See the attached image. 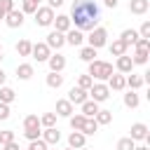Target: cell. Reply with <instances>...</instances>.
<instances>
[{"label":"cell","mask_w":150,"mask_h":150,"mask_svg":"<svg viewBox=\"0 0 150 150\" xmlns=\"http://www.w3.org/2000/svg\"><path fill=\"white\" fill-rule=\"evenodd\" d=\"M70 23L77 28V30H91L98 26V19H101V9L94 0H75L73 7H70V14H68Z\"/></svg>","instance_id":"cell-1"},{"label":"cell","mask_w":150,"mask_h":150,"mask_svg":"<svg viewBox=\"0 0 150 150\" xmlns=\"http://www.w3.org/2000/svg\"><path fill=\"white\" fill-rule=\"evenodd\" d=\"M112 73H115V70H112V63L101 61V59L89 61V70H87V75H89L91 80H96V82H105Z\"/></svg>","instance_id":"cell-2"},{"label":"cell","mask_w":150,"mask_h":150,"mask_svg":"<svg viewBox=\"0 0 150 150\" xmlns=\"http://www.w3.org/2000/svg\"><path fill=\"white\" fill-rule=\"evenodd\" d=\"M105 42H108V30L103 26H96V28L89 30V38H87V45L89 47L101 49V47H105Z\"/></svg>","instance_id":"cell-3"},{"label":"cell","mask_w":150,"mask_h":150,"mask_svg":"<svg viewBox=\"0 0 150 150\" xmlns=\"http://www.w3.org/2000/svg\"><path fill=\"white\" fill-rule=\"evenodd\" d=\"M108 96H110V89H108L105 82H94V84L89 87V98H91V101L103 103V101H108Z\"/></svg>","instance_id":"cell-4"},{"label":"cell","mask_w":150,"mask_h":150,"mask_svg":"<svg viewBox=\"0 0 150 150\" xmlns=\"http://www.w3.org/2000/svg\"><path fill=\"white\" fill-rule=\"evenodd\" d=\"M33 16H35V23H38V26L47 28V26H52V21H54V16H56V14H54V9H52V7H47V5H45V7H38Z\"/></svg>","instance_id":"cell-5"},{"label":"cell","mask_w":150,"mask_h":150,"mask_svg":"<svg viewBox=\"0 0 150 150\" xmlns=\"http://www.w3.org/2000/svg\"><path fill=\"white\" fill-rule=\"evenodd\" d=\"M23 16H26V14H23L21 9H12V12H7V14H5V19H2V21H5L9 28H21V26H23Z\"/></svg>","instance_id":"cell-6"},{"label":"cell","mask_w":150,"mask_h":150,"mask_svg":"<svg viewBox=\"0 0 150 150\" xmlns=\"http://www.w3.org/2000/svg\"><path fill=\"white\" fill-rule=\"evenodd\" d=\"M49 54H52V49L47 47V42H35L33 45V49H30V56L40 63V61H47L49 59Z\"/></svg>","instance_id":"cell-7"},{"label":"cell","mask_w":150,"mask_h":150,"mask_svg":"<svg viewBox=\"0 0 150 150\" xmlns=\"http://www.w3.org/2000/svg\"><path fill=\"white\" fill-rule=\"evenodd\" d=\"M89 98V91L87 89H82V87H70V91H68V101L73 103V105H80V103H84Z\"/></svg>","instance_id":"cell-8"},{"label":"cell","mask_w":150,"mask_h":150,"mask_svg":"<svg viewBox=\"0 0 150 150\" xmlns=\"http://www.w3.org/2000/svg\"><path fill=\"white\" fill-rule=\"evenodd\" d=\"M45 42H47V47H49V49H56V52H59V49L66 45V33L52 30V33L47 35V40H45Z\"/></svg>","instance_id":"cell-9"},{"label":"cell","mask_w":150,"mask_h":150,"mask_svg":"<svg viewBox=\"0 0 150 150\" xmlns=\"http://www.w3.org/2000/svg\"><path fill=\"white\" fill-rule=\"evenodd\" d=\"M40 138H42L47 145H56V143L61 141V131H59L56 127H47V129H42Z\"/></svg>","instance_id":"cell-10"},{"label":"cell","mask_w":150,"mask_h":150,"mask_svg":"<svg viewBox=\"0 0 150 150\" xmlns=\"http://www.w3.org/2000/svg\"><path fill=\"white\" fill-rule=\"evenodd\" d=\"M47 63H49V70L52 73H61L63 68H66V56L63 54H49V59H47Z\"/></svg>","instance_id":"cell-11"},{"label":"cell","mask_w":150,"mask_h":150,"mask_svg":"<svg viewBox=\"0 0 150 150\" xmlns=\"http://www.w3.org/2000/svg\"><path fill=\"white\" fill-rule=\"evenodd\" d=\"M115 68H117V73H122V75H129V73L134 70V61H131V56H127V54L117 56V61H115Z\"/></svg>","instance_id":"cell-12"},{"label":"cell","mask_w":150,"mask_h":150,"mask_svg":"<svg viewBox=\"0 0 150 150\" xmlns=\"http://www.w3.org/2000/svg\"><path fill=\"white\" fill-rule=\"evenodd\" d=\"M52 26H54V30H59V33H66V30H70V28H73V23H70L68 14H56V16H54V21H52Z\"/></svg>","instance_id":"cell-13"},{"label":"cell","mask_w":150,"mask_h":150,"mask_svg":"<svg viewBox=\"0 0 150 150\" xmlns=\"http://www.w3.org/2000/svg\"><path fill=\"white\" fill-rule=\"evenodd\" d=\"M105 82H108V89H110V91H122V89H127V84H124V75H122V73H112Z\"/></svg>","instance_id":"cell-14"},{"label":"cell","mask_w":150,"mask_h":150,"mask_svg":"<svg viewBox=\"0 0 150 150\" xmlns=\"http://www.w3.org/2000/svg\"><path fill=\"white\" fill-rule=\"evenodd\" d=\"M73 112H75V108H73V103L68 98H59L56 101V117H70Z\"/></svg>","instance_id":"cell-15"},{"label":"cell","mask_w":150,"mask_h":150,"mask_svg":"<svg viewBox=\"0 0 150 150\" xmlns=\"http://www.w3.org/2000/svg\"><path fill=\"white\" fill-rule=\"evenodd\" d=\"M129 138H134V141H145V138H148V124H143V122H134V124H131V134H129Z\"/></svg>","instance_id":"cell-16"},{"label":"cell","mask_w":150,"mask_h":150,"mask_svg":"<svg viewBox=\"0 0 150 150\" xmlns=\"http://www.w3.org/2000/svg\"><path fill=\"white\" fill-rule=\"evenodd\" d=\"M148 9H150V0H131L129 2V12L136 16H143Z\"/></svg>","instance_id":"cell-17"},{"label":"cell","mask_w":150,"mask_h":150,"mask_svg":"<svg viewBox=\"0 0 150 150\" xmlns=\"http://www.w3.org/2000/svg\"><path fill=\"white\" fill-rule=\"evenodd\" d=\"M66 42L73 45V47H80L84 42V33L77 30V28H70V30H66Z\"/></svg>","instance_id":"cell-18"},{"label":"cell","mask_w":150,"mask_h":150,"mask_svg":"<svg viewBox=\"0 0 150 150\" xmlns=\"http://www.w3.org/2000/svg\"><path fill=\"white\" fill-rule=\"evenodd\" d=\"M124 84H127L129 89H141V87L145 84V80H143V75H136V73L131 70V75H124Z\"/></svg>","instance_id":"cell-19"},{"label":"cell","mask_w":150,"mask_h":150,"mask_svg":"<svg viewBox=\"0 0 150 150\" xmlns=\"http://www.w3.org/2000/svg\"><path fill=\"white\" fill-rule=\"evenodd\" d=\"M84 143H87V136H84L82 131H73V134L68 136V145H70V148H75V150L84 148Z\"/></svg>","instance_id":"cell-20"},{"label":"cell","mask_w":150,"mask_h":150,"mask_svg":"<svg viewBox=\"0 0 150 150\" xmlns=\"http://www.w3.org/2000/svg\"><path fill=\"white\" fill-rule=\"evenodd\" d=\"M141 35H138V30H134V28H124L122 30V35H120V40L129 47V45H136V40H138Z\"/></svg>","instance_id":"cell-21"},{"label":"cell","mask_w":150,"mask_h":150,"mask_svg":"<svg viewBox=\"0 0 150 150\" xmlns=\"http://www.w3.org/2000/svg\"><path fill=\"white\" fill-rule=\"evenodd\" d=\"M33 73H35V70H33V66H30V63H19V66H16V77H19V80H23V82H26V80H30V77H33Z\"/></svg>","instance_id":"cell-22"},{"label":"cell","mask_w":150,"mask_h":150,"mask_svg":"<svg viewBox=\"0 0 150 150\" xmlns=\"http://www.w3.org/2000/svg\"><path fill=\"white\" fill-rule=\"evenodd\" d=\"M45 82H47V87H49V89H59V87L63 84V75H61V73H52V70H49V75L45 77Z\"/></svg>","instance_id":"cell-23"},{"label":"cell","mask_w":150,"mask_h":150,"mask_svg":"<svg viewBox=\"0 0 150 150\" xmlns=\"http://www.w3.org/2000/svg\"><path fill=\"white\" fill-rule=\"evenodd\" d=\"M80 105H82V115H84V117H94V115L98 112V103L91 101V98H87V101L80 103Z\"/></svg>","instance_id":"cell-24"},{"label":"cell","mask_w":150,"mask_h":150,"mask_svg":"<svg viewBox=\"0 0 150 150\" xmlns=\"http://www.w3.org/2000/svg\"><path fill=\"white\" fill-rule=\"evenodd\" d=\"M138 103H141V96L136 94V89H129L124 94V105L127 108H138Z\"/></svg>","instance_id":"cell-25"},{"label":"cell","mask_w":150,"mask_h":150,"mask_svg":"<svg viewBox=\"0 0 150 150\" xmlns=\"http://www.w3.org/2000/svg\"><path fill=\"white\" fill-rule=\"evenodd\" d=\"M94 120H96L98 127H101V124H110V122H112V110H101V108H98V112L94 115Z\"/></svg>","instance_id":"cell-26"},{"label":"cell","mask_w":150,"mask_h":150,"mask_svg":"<svg viewBox=\"0 0 150 150\" xmlns=\"http://www.w3.org/2000/svg\"><path fill=\"white\" fill-rule=\"evenodd\" d=\"M14 98H16V91L12 89V87H0V101L2 103H14Z\"/></svg>","instance_id":"cell-27"},{"label":"cell","mask_w":150,"mask_h":150,"mask_svg":"<svg viewBox=\"0 0 150 150\" xmlns=\"http://www.w3.org/2000/svg\"><path fill=\"white\" fill-rule=\"evenodd\" d=\"M30 49H33V42L30 40H19L16 42V54L19 56H30Z\"/></svg>","instance_id":"cell-28"},{"label":"cell","mask_w":150,"mask_h":150,"mask_svg":"<svg viewBox=\"0 0 150 150\" xmlns=\"http://www.w3.org/2000/svg\"><path fill=\"white\" fill-rule=\"evenodd\" d=\"M127 49H129V47H127L120 38L112 40V45H110V54H112V56H122V54H127Z\"/></svg>","instance_id":"cell-29"},{"label":"cell","mask_w":150,"mask_h":150,"mask_svg":"<svg viewBox=\"0 0 150 150\" xmlns=\"http://www.w3.org/2000/svg\"><path fill=\"white\" fill-rule=\"evenodd\" d=\"M96 54H98V49H94V47H89V45L80 49V59H82L84 63H89V61H94V59H96Z\"/></svg>","instance_id":"cell-30"},{"label":"cell","mask_w":150,"mask_h":150,"mask_svg":"<svg viewBox=\"0 0 150 150\" xmlns=\"http://www.w3.org/2000/svg\"><path fill=\"white\" fill-rule=\"evenodd\" d=\"M96 131H98L96 120H94V117H87V120H84V127H82V134H84V136H94Z\"/></svg>","instance_id":"cell-31"},{"label":"cell","mask_w":150,"mask_h":150,"mask_svg":"<svg viewBox=\"0 0 150 150\" xmlns=\"http://www.w3.org/2000/svg\"><path fill=\"white\" fill-rule=\"evenodd\" d=\"M84 115L80 112V115H70L68 117V122H70V127H73V131H82V127H84Z\"/></svg>","instance_id":"cell-32"},{"label":"cell","mask_w":150,"mask_h":150,"mask_svg":"<svg viewBox=\"0 0 150 150\" xmlns=\"http://www.w3.org/2000/svg\"><path fill=\"white\" fill-rule=\"evenodd\" d=\"M40 127L47 129V127H56V112H45L40 117Z\"/></svg>","instance_id":"cell-33"},{"label":"cell","mask_w":150,"mask_h":150,"mask_svg":"<svg viewBox=\"0 0 150 150\" xmlns=\"http://www.w3.org/2000/svg\"><path fill=\"white\" fill-rule=\"evenodd\" d=\"M38 127H40V117H38L35 112L23 117V129H38Z\"/></svg>","instance_id":"cell-34"},{"label":"cell","mask_w":150,"mask_h":150,"mask_svg":"<svg viewBox=\"0 0 150 150\" xmlns=\"http://www.w3.org/2000/svg\"><path fill=\"white\" fill-rule=\"evenodd\" d=\"M38 7H40V5H38L35 0H21V12H23V14H35Z\"/></svg>","instance_id":"cell-35"},{"label":"cell","mask_w":150,"mask_h":150,"mask_svg":"<svg viewBox=\"0 0 150 150\" xmlns=\"http://www.w3.org/2000/svg\"><path fill=\"white\" fill-rule=\"evenodd\" d=\"M134 148H136V141L129 138V136H124V138L117 141V150H134Z\"/></svg>","instance_id":"cell-36"},{"label":"cell","mask_w":150,"mask_h":150,"mask_svg":"<svg viewBox=\"0 0 150 150\" xmlns=\"http://www.w3.org/2000/svg\"><path fill=\"white\" fill-rule=\"evenodd\" d=\"M148 52H134V56H131V61H134V66H145L148 63Z\"/></svg>","instance_id":"cell-37"},{"label":"cell","mask_w":150,"mask_h":150,"mask_svg":"<svg viewBox=\"0 0 150 150\" xmlns=\"http://www.w3.org/2000/svg\"><path fill=\"white\" fill-rule=\"evenodd\" d=\"M134 47H136V52H148V54H150V40H148V38H138Z\"/></svg>","instance_id":"cell-38"},{"label":"cell","mask_w":150,"mask_h":150,"mask_svg":"<svg viewBox=\"0 0 150 150\" xmlns=\"http://www.w3.org/2000/svg\"><path fill=\"white\" fill-rule=\"evenodd\" d=\"M91 84H94V80H91V77H89L87 73L77 77V87H82V89H87V91H89V87H91Z\"/></svg>","instance_id":"cell-39"},{"label":"cell","mask_w":150,"mask_h":150,"mask_svg":"<svg viewBox=\"0 0 150 150\" xmlns=\"http://www.w3.org/2000/svg\"><path fill=\"white\" fill-rule=\"evenodd\" d=\"M40 134H42V127H38V129H23V136H26L28 141H35V138H40Z\"/></svg>","instance_id":"cell-40"},{"label":"cell","mask_w":150,"mask_h":150,"mask_svg":"<svg viewBox=\"0 0 150 150\" xmlns=\"http://www.w3.org/2000/svg\"><path fill=\"white\" fill-rule=\"evenodd\" d=\"M47 148H49V145H47L42 138H35V141L28 143V150H47Z\"/></svg>","instance_id":"cell-41"},{"label":"cell","mask_w":150,"mask_h":150,"mask_svg":"<svg viewBox=\"0 0 150 150\" xmlns=\"http://www.w3.org/2000/svg\"><path fill=\"white\" fill-rule=\"evenodd\" d=\"M9 141H14V131H12V129L0 131V145H5V143H9Z\"/></svg>","instance_id":"cell-42"},{"label":"cell","mask_w":150,"mask_h":150,"mask_svg":"<svg viewBox=\"0 0 150 150\" xmlns=\"http://www.w3.org/2000/svg\"><path fill=\"white\" fill-rule=\"evenodd\" d=\"M138 35L150 40V21H143V23H141V28H138Z\"/></svg>","instance_id":"cell-43"},{"label":"cell","mask_w":150,"mask_h":150,"mask_svg":"<svg viewBox=\"0 0 150 150\" xmlns=\"http://www.w3.org/2000/svg\"><path fill=\"white\" fill-rule=\"evenodd\" d=\"M9 120V103H2L0 101V122Z\"/></svg>","instance_id":"cell-44"},{"label":"cell","mask_w":150,"mask_h":150,"mask_svg":"<svg viewBox=\"0 0 150 150\" xmlns=\"http://www.w3.org/2000/svg\"><path fill=\"white\" fill-rule=\"evenodd\" d=\"M0 9L7 14V12H12L14 9V0H0Z\"/></svg>","instance_id":"cell-45"},{"label":"cell","mask_w":150,"mask_h":150,"mask_svg":"<svg viewBox=\"0 0 150 150\" xmlns=\"http://www.w3.org/2000/svg\"><path fill=\"white\" fill-rule=\"evenodd\" d=\"M2 150H21V148H19V143H16V141H9V143H5V145H2Z\"/></svg>","instance_id":"cell-46"},{"label":"cell","mask_w":150,"mask_h":150,"mask_svg":"<svg viewBox=\"0 0 150 150\" xmlns=\"http://www.w3.org/2000/svg\"><path fill=\"white\" fill-rule=\"evenodd\" d=\"M63 2H66V0H47V7H52V9H54V7H61Z\"/></svg>","instance_id":"cell-47"},{"label":"cell","mask_w":150,"mask_h":150,"mask_svg":"<svg viewBox=\"0 0 150 150\" xmlns=\"http://www.w3.org/2000/svg\"><path fill=\"white\" fill-rule=\"evenodd\" d=\"M117 2H120V0H103V5H105L108 9H115V7H117Z\"/></svg>","instance_id":"cell-48"},{"label":"cell","mask_w":150,"mask_h":150,"mask_svg":"<svg viewBox=\"0 0 150 150\" xmlns=\"http://www.w3.org/2000/svg\"><path fill=\"white\" fill-rule=\"evenodd\" d=\"M5 80H7V73H5V70H2V68H0V87H2V84H5Z\"/></svg>","instance_id":"cell-49"},{"label":"cell","mask_w":150,"mask_h":150,"mask_svg":"<svg viewBox=\"0 0 150 150\" xmlns=\"http://www.w3.org/2000/svg\"><path fill=\"white\" fill-rule=\"evenodd\" d=\"M134 150H150V148H148V145H136Z\"/></svg>","instance_id":"cell-50"},{"label":"cell","mask_w":150,"mask_h":150,"mask_svg":"<svg viewBox=\"0 0 150 150\" xmlns=\"http://www.w3.org/2000/svg\"><path fill=\"white\" fill-rule=\"evenodd\" d=\"M2 19H5V12H2V9H0V21H2Z\"/></svg>","instance_id":"cell-51"},{"label":"cell","mask_w":150,"mask_h":150,"mask_svg":"<svg viewBox=\"0 0 150 150\" xmlns=\"http://www.w3.org/2000/svg\"><path fill=\"white\" fill-rule=\"evenodd\" d=\"M66 150H75V148H70V145H68V148H66Z\"/></svg>","instance_id":"cell-52"},{"label":"cell","mask_w":150,"mask_h":150,"mask_svg":"<svg viewBox=\"0 0 150 150\" xmlns=\"http://www.w3.org/2000/svg\"><path fill=\"white\" fill-rule=\"evenodd\" d=\"M80 150H89V148H87V145H84V148H80Z\"/></svg>","instance_id":"cell-53"},{"label":"cell","mask_w":150,"mask_h":150,"mask_svg":"<svg viewBox=\"0 0 150 150\" xmlns=\"http://www.w3.org/2000/svg\"><path fill=\"white\" fill-rule=\"evenodd\" d=\"M0 63H2V52H0Z\"/></svg>","instance_id":"cell-54"},{"label":"cell","mask_w":150,"mask_h":150,"mask_svg":"<svg viewBox=\"0 0 150 150\" xmlns=\"http://www.w3.org/2000/svg\"><path fill=\"white\" fill-rule=\"evenodd\" d=\"M35 2H38V5H40V0H35Z\"/></svg>","instance_id":"cell-55"},{"label":"cell","mask_w":150,"mask_h":150,"mask_svg":"<svg viewBox=\"0 0 150 150\" xmlns=\"http://www.w3.org/2000/svg\"><path fill=\"white\" fill-rule=\"evenodd\" d=\"M0 52H2V45H0Z\"/></svg>","instance_id":"cell-56"},{"label":"cell","mask_w":150,"mask_h":150,"mask_svg":"<svg viewBox=\"0 0 150 150\" xmlns=\"http://www.w3.org/2000/svg\"><path fill=\"white\" fill-rule=\"evenodd\" d=\"M47 150H49V148H47Z\"/></svg>","instance_id":"cell-57"}]
</instances>
